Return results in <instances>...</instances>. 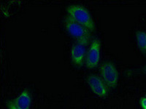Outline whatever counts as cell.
I'll use <instances>...</instances> for the list:
<instances>
[{"mask_svg":"<svg viewBox=\"0 0 146 109\" xmlns=\"http://www.w3.org/2000/svg\"><path fill=\"white\" fill-rule=\"evenodd\" d=\"M68 16L88 29L90 32L94 30V23L88 10L79 5H70L67 7Z\"/></svg>","mask_w":146,"mask_h":109,"instance_id":"1","label":"cell"},{"mask_svg":"<svg viewBox=\"0 0 146 109\" xmlns=\"http://www.w3.org/2000/svg\"><path fill=\"white\" fill-rule=\"evenodd\" d=\"M64 26L69 33L78 40L88 41L91 39V32L89 30L70 17L67 16L64 19Z\"/></svg>","mask_w":146,"mask_h":109,"instance_id":"2","label":"cell"},{"mask_svg":"<svg viewBox=\"0 0 146 109\" xmlns=\"http://www.w3.org/2000/svg\"><path fill=\"white\" fill-rule=\"evenodd\" d=\"M101 79L110 88L115 87L118 81V73L115 66L110 62L103 63L100 68Z\"/></svg>","mask_w":146,"mask_h":109,"instance_id":"3","label":"cell"},{"mask_svg":"<svg viewBox=\"0 0 146 109\" xmlns=\"http://www.w3.org/2000/svg\"><path fill=\"white\" fill-rule=\"evenodd\" d=\"M101 55V45L98 39H94L90 45L86 57V65L88 68L98 66Z\"/></svg>","mask_w":146,"mask_h":109,"instance_id":"4","label":"cell"},{"mask_svg":"<svg viewBox=\"0 0 146 109\" xmlns=\"http://www.w3.org/2000/svg\"><path fill=\"white\" fill-rule=\"evenodd\" d=\"M88 41L78 40L72 45L70 51L72 61L73 63L78 66H81L84 63L86 57V45Z\"/></svg>","mask_w":146,"mask_h":109,"instance_id":"5","label":"cell"},{"mask_svg":"<svg viewBox=\"0 0 146 109\" xmlns=\"http://www.w3.org/2000/svg\"><path fill=\"white\" fill-rule=\"evenodd\" d=\"M87 81L90 88L94 94L103 98L108 97V87L101 78L96 75H91L88 77Z\"/></svg>","mask_w":146,"mask_h":109,"instance_id":"6","label":"cell"},{"mask_svg":"<svg viewBox=\"0 0 146 109\" xmlns=\"http://www.w3.org/2000/svg\"><path fill=\"white\" fill-rule=\"evenodd\" d=\"M14 102L21 109H30L32 104V98L28 90H23L15 98Z\"/></svg>","mask_w":146,"mask_h":109,"instance_id":"7","label":"cell"},{"mask_svg":"<svg viewBox=\"0 0 146 109\" xmlns=\"http://www.w3.org/2000/svg\"><path fill=\"white\" fill-rule=\"evenodd\" d=\"M137 43L139 50L146 51V32H137L136 33Z\"/></svg>","mask_w":146,"mask_h":109,"instance_id":"8","label":"cell"},{"mask_svg":"<svg viewBox=\"0 0 146 109\" xmlns=\"http://www.w3.org/2000/svg\"><path fill=\"white\" fill-rule=\"evenodd\" d=\"M7 106L8 109H21V108L18 107V106L15 104V102H12V101H8L7 102Z\"/></svg>","mask_w":146,"mask_h":109,"instance_id":"9","label":"cell"},{"mask_svg":"<svg viewBox=\"0 0 146 109\" xmlns=\"http://www.w3.org/2000/svg\"><path fill=\"white\" fill-rule=\"evenodd\" d=\"M139 104L141 106L142 109H146V96L143 97L139 100Z\"/></svg>","mask_w":146,"mask_h":109,"instance_id":"10","label":"cell"},{"mask_svg":"<svg viewBox=\"0 0 146 109\" xmlns=\"http://www.w3.org/2000/svg\"><path fill=\"white\" fill-rule=\"evenodd\" d=\"M143 72H144L145 74H146V66L143 68Z\"/></svg>","mask_w":146,"mask_h":109,"instance_id":"11","label":"cell"}]
</instances>
